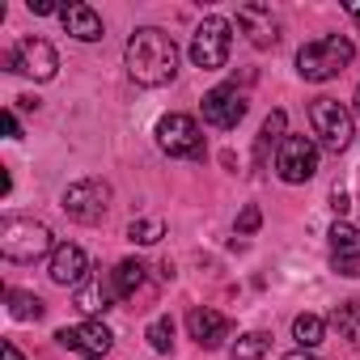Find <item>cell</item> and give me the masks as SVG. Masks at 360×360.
Returning <instances> with one entry per match:
<instances>
[{
	"instance_id": "52a82bcc",
	"label": "cell",
	"mask_w": 360,
	"mask_h": 360,
	"mask_svg": "<svg viewBox=\"0 0 360 360\" xmlns=\"http://www.w3.org/2000/svg\"><path fill=\"white\" fill-rule=\"evenodd\" d=\"M5 68H9V72H22V77H30V81H51L56 68H60V56H56V47H51L47 39L26 34L13 51H5Z\"/></svg>"
},
{
	"instance_id": "7402d4cb",
	"label": "cell",
	"mask_w": 360,
	"mask_h": 360,
	"mask_svg": "<svg viewBox=\"0 0 360 360\" xmlns=\"http://www.w3.org/2000/svg\"><path fill=\"white\" fill-rule=\"evenodd\" d=\"M322 335H326V322H322L318 314H301V318L292 322V339H297L305 352H314V347L322 343Z\"/></svg>"
},
{
	"instance_id": "5b68a950",
	"label": "cell",
	"mask_w": 360,
	"mask_h": 360,
	"mask_svg": "<svg viewBox=\"0 0 360 360\" xmlns=\"http://www.w3.org/2000/svg\"><path fill=\"white\" fill-rule=\"evenodd\" d=\"M276 174L284 178V183H309V178L318 174V144L309 140V136H297V131H288L284 140H280V148H276Z\"/></svg>"
},
{
	"instance_id": "ffe728a7",
	"label": "cell",
	"mask_w": 360,
	"mask_h": 360,
	"mask_svg": "<svg viewBox=\"0 0 360 360\" xmlns=\"http://www.w3.org/2000/svg\"><path fill=\"white\" fill-rule=\"evenodd\" d=\"M284 127H288V119H284V110H271V115L263 119V131H259V153H255V157H259V165L267 161V148H271V144H280V140L288 136Z\"/></svg>"
},
{
	"instance_id": "cb8c5ba5",
	"label": "cell",
	"mask_w": 360,
	"mask_h": 360,
	"mask_svg": "<svg viewBox=\"0 0 360 360\" xmlns=\"http://www.w3.org/2000/svg\"><path fill=\"white\" fill-rule=\"evenodd\" d=\"M267 347H271V339L263 330H250L233 343V360H259V356H267Z\"/></svg>"
},
{
	"instance_id": "9a60e30c",
	"label": "cell",
	"mask_w": 360,
	"mask_h": 360,
	"mask_svg": "<svg viewBox=\"0 0 360 360\" xmlns=\"http://www.w3.org/2000/svg\"><path fill=\"white\" fill-rule=\"evenodd\" d=\"M238 26L255 47H276L280 43V22L271 13V5H242L238 9Z\"/></svg>"
},
{
	"instance_id": "7c38bea8",
	"label": "cell",
	"mask_w": 360,
	"mask_h": 360,
	"mask_svg": "<svg viewBox=\"0 0 360 360\" xmlns=\"http://www.w3.org/2000/svg\"><path fill=\"white\" fill-rule=\"evenodd\" d=\"M89 255L81 250V246H72V242H64V246H56V255H51V263H47V276L60 284V288H81L89 276Z\"/></svg>"
},
{
	"instance_id": "7a4b0ae2",
	"label": "cell",
	"mask_w": 360,
	"mask_h": 360,
	"mask_svg": "<svg viewBox=\"0 0 360 360\" xmlns=\"http://www.w3.org/2000/svg\"><path fill=\"white\" fill-rule=\"evenodd\" d=\"M352 56H356L352 39H343V34H322V39H314V43H305V47L297 51V72H301V81L322 85V81H335V77L352 64Z\"/></svg>"
},
{
	"instance_id": "d6986e66",
	"label": "cell",
	"mask_w": 360,
	"mask_h": 360,
	"mask_svg": "<svg viewBox=\"0 0 360 360\" xmlns=\"http://www.w3.org/2000/svg\"><path fill=\"white\" fill-rule=\"evenodd\" d=\"M330 322H335V330H339L352 347H360V301H343V305L330 314Z\"/></svg>"
},
{
	"instance_id": "ac0fdd59",
	"label": "cell",
	"mask_w": 360,
	"mask_h": 360,
	"mask_svg": "<svg viewBox=\"0 0 360 360\" xmlns=\"http://www.w3.org/2000/svg\"><path fill=\"white\" fill-rule=\"evenodd\" d=\"M119 297H115V284H110V276L102 280V276H94V280H85L81 288H77V309H85V314H102V309H110Z\"/></svg>"
},
{
	"instance_id": "9c48e42d",
	"label": "cell",
	"mask_w": 360,
	"mask_h": 360,
	"mask_svg": "<svg viewBox=\"0 0 360 360\" xmlns=\"http://www.w3.org/2000/svg\"><path fill=\"white\" fill-rule=\"evenodd\" d=\"M157 148L165 157H200L204 153V131L191 115H165L157 123Z\"/></svg>"
},
{
	"instance_id": "8fae6325",
	"label": "cell",
	"mask_w": 360,
	"mask_h": 360,
	"mask_svg": "<svg viewBox=\"0 0 360 360\" xmlns=\"http://www.w3.org/2000/svg\"><path fill=\"white\" fill-rule=\"evenodd\" d=\"M60 347H68V352H77V356H89V360H98V356H106L110 352V343H115V335L102 326V322H77V326H64L60 335Z\"/></svg>"
},
{
	"instance_id": "4dcf8cb0",
	"label": "cell",
	"mask_w": 360,
	"mask_h": 360,
	"mask_svg": "<svg viewBox=\"0 0 360 360\" xmlns=\"http://www.w3.org/2000/svg\"><path fill=\"white\" fill-rule=\"evenodd\" d=\"M284 360H322V356H314V352H305V347H301V352H288Z\"/></svg>"
},
{
	"instance_id": "603a6c76",
	"label": "cell",
	"mask_w": 360,
	"mask_h": 360,
	"mask_svg": "<svg viewBox=\"0 0 360 360\" xmlns=\"http://www.w3.org/2000/svg\"><path fill=\"white\" fill-rule=\"evenodd\" d=\"M127 238H131L136 246H153V242H161V238H165V225H161V221H153V217H140V221H131V225H127Z\"/></svg>"
},
{
	"instance_id": "44dd1931",
	"label": "cell",
	"mask_w": 360,
	"mask_h": 360,
	"mask_svg": "<svg viewBox=\"0 0 360 360\" xmlns=\"http://www.w3.org/2000/svg\"><path fill=\"white\" fill-rule=\"evenodd\" d=\"M5 297H9V314H13L18 322H39V318H43V301H39L34 292H22V288H9Z\"/></svg>"
},
{
	"instance_id": "4316f807",
	"label": "cell",
	"mask_w": 360,
	"mask_h": 360,
	"mask_svg": "<svg viewBox=\"0 0 360 360\" xmlns=\"http://www.w3.org/2000/svg\"><path fill=\"white\" fill-rule=\"evenodd\" d=\"M330 208H335V212H339V217H343V212H347V208H352V204H347V195H343V191H339V187H335V191H330Z\"/></svg>"
},
{
	"instance_id": "2e32d148",
	"label": "cell",
	"mask_w": 360,
	"mask_h": 360,
	"mask_svg": "<svg viewBox=\"0 0 360 360\" xmlns=\"http://www.w3.org/2000/svg\"><path fill=\"white\" fill-rule=\"evenodd\" d=\"M60 22H64V30H68L72 39H81V43H98V39H102V18H98L89 5H68V9H60Z\"/></svg>"
},
{
	"instance_id": "1f68e13d",
	"label": "cell",
	"mask_w": 360,
	"mask_h": 360,
	"mask_svg": "<svg viewBox=\"0 0 360 360\" xmlns=\"http://www.w3.org/2000/svg\"><path fill=\"white\" fill-rule=\"evenodd\" d=\"M347 18H352V22L360 26V5H347Z\"/></svg>"
},
{
	"instance_id": "30bf717a",
	"label": "cell",
	"mask_w": 360,
	"mask_h": 360,
	"mask_svg": "<svg viewBox=\"0 0 360 360\" xmlns=\"http://www.w3.org/2000/svg\"><path fill=\"white\" fill-rule=\"evenodd\" d=\"M246 119V94H238V85H217L212 94H204V123L208 127H238Z\"/></svg>"
},
{
	"instance_id": "f1b7e54d",
	"label": "cell",
	"mask_w": 360,
	"mask_h": 360,
	"mask_svg": "<svg viewBox=\"0 0 360 360\" xmlns=\"http://www.w3.org/2000/svg\"><path fill=\"white\" fill-rule=\"evenodd\" d=\"M5 131H9V136H13V140H18V136H22V127H18V115H13V110H5Z\"/></svg>"
},
{
	"instance_id": "e0dca14e",
	"label": "cell",
	"mask_w": 360,
	"mask_h": 360,
	"mask_svg": "<svg viewBox=\"0 0 360 360\" xmlns=\"http://www.w3.org/2000/svg\"><path fill=\"white\" fill-rule=\"evenodd\" d=\"M144 280H148V267L140 259H123L110 271V284H115V297L119 301H136V292H144Z\"/></svg>"
},
{
	"instance_id": "8992f818",
	"label": "cell",
	"mask_w": 360,
	"mask_h": 360,
	"mask_svg": "<svg viewBox=\"0 0 360 360\" xmlns=\"http://www.w3.org/2000/svg\"><path fill=\"white\" fill-rule=\"evenodd\" d=\"M229 22L225 18H204L200 26H195V34H191V64L195 68H204V72H217V68H225V60H229Z\"/></svg>"
},
{
	"instance_id": "ba28073f",
	"label": "cell",
	"mask_w": 360,
	"mask_h": 360,
	"mask_svg": "<svg viewBox=\"0 0 360 360\" xmlns=\"http://www.w3.org/2000/svg\"><path fill=\"white\" fill-rule=\"evenodd\" d=\"M60 208L81 221V225H98L106 221V208H110V187L102 183V178H81V183H72L60 200Z\"/></svg>"
},
{
	"instance_id": "5bb4252c",
	"label": "cell",
	"mask_w": 360,
	"mask_h": 360,
	"mask_svg": "<svg viewBox=\"0 0 360 360\" xmlns=\"http://www.w3.org/2000/svg\"><path fill=\"white\" fill-rule=\"evenodd\" d=\"M187 330L200 347H221L229 335H233V322L221 314V309H208V305H195L187 314Z\"/></svg>"
},
{
	"instance_id": "f546056e",
	"label": "cell",
	"mask_w": 360,
	"mask_h": 360,
	"mask_svg": "<svg viewBox=\"0 0 360 360\" xmlns=\"http://www.w3.org/2000/svg\"><path fill=\"white\" fill-rule=\"evenodd\" d=\"M5 360H26V356H22V347H18V343H13V339H9V343H5Z\"/></svg>"
},
{
	"instance_id": "277c9868",
	"label": "cell",
	"mask_w": 360,
	"mask_h": 360,
	"mask_svg": "<svg viewBox=\"0 0 360 360\" xmlns=\"http://www.w3.org/2000/svg\"><path fill=\"white\" fill-rule=\"evenodd\" d=\"M309 127L330 153H343L352 144V110L335 98H314L309 102Z\"/></svg>"
},
{
	"instance_id": "83f0119b",
	"label": "cell",
	"mask_w": 360,
	"mask_h": 360,
	"mask_svg": "<svg viewBox=\"0 0 360 360\" xmlns=\"http://www.w3.org/2000/svg\"><path fill=\"white\" fill-rule=\"evenodd\" d=\"M30 13H39V18H47V13H60L51 0H30Z\"/></svg>"
},
{
	"instance_id": "484cf974",
	"label": "cell",
	"mask_w": 360,
	"mask_h": 360,
	"mask_svg": "<svg viewBox=\"0 0 360 360\" xmlns=\"http://www.w3.org/2000/svg\"><path fill=\"white\" fill-rule=\"evenodd\" d=\"M263 225V217H259V208H242V217H238V233H255Z\"/></svg>"
},
{
	"instance_id": "3957f363",
	"label": "cell",
	"mask_w": 360,
	"mask_h": 360,
	"mask_svg": "<svg viewBox=\"0 0 360 360\" xmlns=\"http://www.w3.org/2000/svg\"><path fill=\"white\" fill-rule=\"evenodd\" d=\"M0 255L13 263H34L43 255H56L51 229L34 217H5L0 221Z\"/></svg>"
},
{
	"instance_id": "d4e9b609",
	"label": "cell",
	"mask_w": 360,
	"mask_h": 360,
	"mask_svg": "<svg viewBox=\"0 0 360 360\" xmlns=\"http://www.w3.org/2000/svg\"><path fill=\"white\" fill-rule=\"evenodd\" d=\"M148 343H153V352H174V322L169 318H157L148 326Z\"/></svg>"
},
{
	"instance_id": "6da1fadb",
	"label": "cell",
	"mask_w": 360,
	"mask_h": 360,
	"mask_svg": "<svg viewBox=\"0 0 360 360\" xmlns=\"http://www.w3.org/2000/svg\"><path fill=\"white\" fill-rule=\"evenodd\" d=\"M127 77L144 89H157V85H169L174 72H178V43L157 30V26H140L131 39H127Z\"/></svg>"
},
{
	"instance_id": "4fadbf2b",
	"label": "cell",
	"mask_w": 360,
	"mask_h": 360,
	"mask_svg": "<svg viewBox=\"0 0 360 360\" xmlns=\"http://www.w3.org/2000/svg\"><path fill=\"white\" fill-rule=\"evenodd\" d=\"M330 267L339 276L360 280V229L356 225L335 221V229H330Z\"/></svg>"
},
{
	"instance_id": "d6a6232c",
	"label": "cell",
	"mask_w": 360,
	"mask_h": 360,
	"mask_svg": "<svg viewBox=\"0 0 360 360\" xmlns=\"http://www.w3.org/2000/svg\"><path fill=\"white\" fill-rule=\"evenodd\" d=\"M356 115H360V85H356Z\"/></svg>"
}]
</instances>
